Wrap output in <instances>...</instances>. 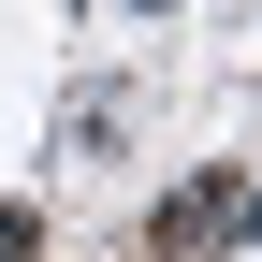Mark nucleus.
<instances>
[{
    "label": "nucleus",
    "instance_id": "obj_2",
    "mask_svg": "<svg viewBox=\"0 0 262 262\" xmlns=\"http://www.w3.org/2000/svg\"><path fill=\"white\" fill-rule=\"evenodd\" d=\"M0 262H44V233H29V204H0Z\"/></svg>",
    "mask_w": 262,
    "mask_h": 262
},
{
    "label": "nucleus",
    "instance_id": "obj_3",
    "mask_svg": "<svg viewBox=\"0 0 262 262\" xmlns=\"http://www.w3.org/2000/svg\"><path fill=\"white\" fill-rule=\"evenodd\" d=\"M131 15H175V0H131Z\"/></svg>",
    "mask_w": 262,
    "mask_h": 262
},
{
    "label": "nucleus",
    "instance_id": "obj_4",
    "mask_svg": "<svg viewBox=\"0 0 262 262\" xmlns=\"http://www.w3.org/2000/svg\"><path fill=\"white\" fill-rule=\"evenodd\" d=\"M248 233H262V189H248Z\"/></svg>",
    "mask_w": 262,
    "mask_h": 262
},
{
    "label": "nucleus",
    "instance_id": "obj_1",
    "mask_svg": "<svg viewBox=\"0 0 262 262\" xmlns=\"http://www.w3.org/2000/svg\"><path fill=\"white\" fill-rule=\"evenodd\" d=\"M233 219H248V189H233V175H204V189H175V204H160V262H189V248H219Z\"/></svg>",
    "mask_w": 262,
    "mask_h": 262
}]
</instances>
